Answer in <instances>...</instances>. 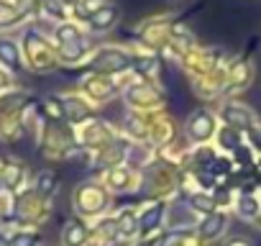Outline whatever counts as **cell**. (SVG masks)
Here are the masks:
<instances>
[{
  "label": "cell",
  "mask_w": 261,
  "mask_h": 246,
  "mask_svg": "<svg viewBox=\"0 0 261 246\" xmlns=\"http://www.w3.org/2000/svg\"><path fill=\"white\" fill-rule=\"evenodd\" d=\"M182 187H185V172L159 157L154 164H149L141 172L139 195L144 200H174L177 195H182Z\"/></svg>",
  "instance_id": "cell-1"
},
{
  "label": "cell",
  "mask_w": 261,
  "mask_h": 246,
  "mask_svg": "<svg viewBox=\"0 0 261 246\" xmlns=\"http://www.w3.org/2000/svg\"><path fill=\"white\" fill-rule=\"evenodd\" d=\"M113 203V195L108 192V187L97 180V177H90L85 182H77L74 190H72V210L77 218H85V220H97L100 215L110 213V205Z\"/></svg>",
  "instance_id": "cell-2"
},
{
  "label": "cell",
  "mask_w": 261,
  "mask_h": 246,
  "mask_svg": "<svg viewBox=\"0 0 261 246\" xmlns=\"http://www.w3.org/2000/svg\"><path fill=\"white\" fill-rule=\"evenodd\" d=\"M123 103L128 110H136V113H159V110H167V92L162 85L156 82H146V80H139L134 75L123 92H120Z\"/></svg>",
  "instance_id": "cell-3"
},
{
  "label": "cell",
  "mask_w": 261,
  "mask_h": 246,
  "mask_svg": "<svg viewBox=\"0 0 261 246\" xmlns=\"http://www.w3.org/2000/svg\"><path fill=\"white\" fill-rule=\"evenodd\" d=\"M118 136H120L118 126H113L110 120L97 118V115H92V118H87L85 123L74 126V141H77V146L85 149V152H90L92 157H95L97 152H102L105 146H110Z\"/></svg>",
  "instance_id": "cell-4"
},
{
  "label": "cell",
  "mask_w": 261,
  "mask_h": 246,
  "mask_svg": "<svg viewBox=\"0 0 261 246\" xmlns=\"http://www.w3.org/2000/svg\"><path fill=\"white\" fill-rule=\"evenodd\" d=\"M87 69L95 75L125 77L134 69V52H128L125 46H95L87 59Z\"/></svg>",
  "instance_id": "cell-5"
},
{
  "label": "cell",
  "mask_w": 261,
  "mask_h": 246,
  "mask_svg": "<svg viewBox=\"0 0 261 246\" xmlns=\"http://www.w3.org/2000/svg\"><path fill=\"white\" fill-rule=\"evenodd\" d=\"M130 80H134V72L125 75V77H110V75L87 72V75L80 80V92L97 108V105H105V103L115 100Z\"/></svg>",
  "instance_id": "cell-6"
},
{
  "label": "cell",
  "mask_w": 261,
  "mask_h": 246,
  "mask_svg": "<svg viewBox=\"0 0 261 246\" xmlns=\"http://www.w3.org/2000/svg\"><path fill=\"white\" fill-rule=\"evenodd\" d=\"M23 49H26V62L31 69L36 72H54L59 67V54H57V44L49 41L41 31L29 29L23 36Z\"/></svg>",
  "instance_id": "cell-7"
},
{
  "label": "cell",
  "mask_w": 261,
  "mask_h": 246,
  "mask_svg": "<svg viewBox=\"0 0 261 246\" xmlns=\"http://www.w3.org/2000/svg\"><path fill=\"white\" fill-rule=\"evenodd\" d=\"M218 113L210 108H197L185 118V126H182V136L187 141V146H202V144H213L215 134H218Z\"/></svg>",
  "instance_id": "cell-8"
},
{
  "label": "cell",
  "mask_w": 261,
  "mask_h": 246,
  "mask_svg": "<svg viewBox=\"0 0 261 246\" xmlns=\"http://www.w3.org/2000/svg\"><path fill=\"white\" fill-rule=\"evenodd\" d=\"M51 218V203L44 200L31 185L16 195V223L18 226H44Z\"/></svg>",
  "instance_id": "cell-9"
},
{
  "label": "cell",
  "mask_w": 261,
  "mask_h": 246,
  "mask_svg": "<svg viewBox=\"0 0 261 246\" xmlns=\"http://www.w3.org/2000/svg\"><path fill=\"white\" fill-rule=\"evenodd\" d=\"M172 200H144L139 208V238H156L167 228Z\"/></svg>",
  "instance_id": "cell-10"
},
{
  "label": "cell",
  "mask_w": 261,
  "mask_h": 246,
  "mask_svg": "<svg viewBox=\"0 0 261 246\" xmlns=\"http://www.w3.org/2000/svg\"><path fill=\"white\" fill-rule=\"evenodd\" d=\"M177 136H179V126H177V120L169 110H159V113L149 115V144L156 152L174 146Z\"/></svg>",
  "instance_id": "cell-11"
},
{
  "label": "cell",
  "mask_w": 261,
  "mask_h": 246,
  "mask_svg": "<svg viewBox=\"0 0 261 246\" xmlns=\"http://www.w3.org/2000/svg\"><path fill=\"white\" fill-rule=\"evenodd\" d=\"M97 180L108 187L110 195H134L141 187V172L130 169L128 164H115L97 175Z\"/></svg>",
  "instance_id": "cell-12"
},
{
  "label": "cell",
  "mask_w": 261,
  "mask_h": 246,
  "mask_svg": "<svg viewBox=\"0 0 261 246\" xmlns=\"http://www.w3.org/2000/svg\"><path fill=\"white\" fill-rule=\"evenodd\" d=\"M218 113V120L223 123V126H230V129H238L241 134H246L251 126H256L258 118H256V110L248 108L246 103L230 97V100H223L220 108L215 110Z\"/></svg>",
  "instance_id": "cell-13"
},
{
  "label": "cell",
  "mask_w": 261,
  "mask_h": 246,
  "mask_svg": "<svg viewBox=\"0 0 261 246\" xmlns=\"http://www.w3.org/2000/svg\"><path fill=\"white\" fill-rule=\"evenodd\" d=\"M169 26H172V21H167V18H146L136 29L139 44L146 52H154V54L162 57V52L169 46Z\"/></svg>",
  "instance_id": "cell-14"
},
{
  "label": "cell",
  "mask_w": 261,
  "mask_h": 246,
  "mask_svg": "<svg viewBox=\"0 0 261 246\" xmlns=\"http://www.w3.org/2000/svg\"><path fill=\"white\" fill-rule=\"evenodd\" d=\"M118 21H120V8L115 3H97V6L90 8V13L85 18V26H87L90 34L102 36V34H110L118 26Z\"/></svg>",
  "instance_id": "cell-15"
},
{
  "label": "cell",
  "mask_w": 261,
  "mask_h": 246,
  "mask_svg": "<svg viewBox=\"0 0 261 246\" xmlns=\"http://www.w3.org/2000/svg\"><path fill=\"white\" fill-rule=\"evenodd\" d=\"M228 228H230V213H228V210H215V213H210V215L197 218V223H195L197 236H200L207 246L215 243V241H220V238L228 233Z\"/></svg>",
  "instance_id": "cell-16"
},
{
  "label": "cell",
  "mask_w": 261,
  "mask_h": 246,
  "mask_svg": "<svg viewBox=\"0 0 261 246\" xmlns=\"http://www.w3.org/2000/svg\"><path fill=\"white\" fill-rule=\"evenodd\" d=\"M256 77V69H253V62L246 59V57H238L233 62H228V82H225V95H238L243 90L251 87Z\"/></svg>",
  "instance_id": "cell-17"
},
{
  "label": "cell",
  "mask_w": 261,
  "mask_h": 246,
  "mask_svg": "<svg viewBox=\"0 0 261 246\" xmlns=\"http://www.w3.org/2000/svg\"><path fill=\"white\" fill-rule=\"evenodd\" d=\"M62 103H64V120L69 123L72 129L95 115V105H92L80 90L64 92V95H62Z\"/></svg>",
  "instance_id": "cell-18"
},
{
  "label": "cell",
  "mask_w": 261,
  "mask_h": 246,
  "mask_svg": "<svg viewBox=\"0 0 261 246\" xmlns=\"http://www.w3.org/2000/svg\"><path fill=\"white\" fill-rule=\"evenodd\" d=\"M128 146H130V141H128L125 136H118L110 146H105L102 152H97V154L92 157L90 169H95V172L100 175V172H105V169H110V167H115V164H125Z\"/></svg>",
  "instance_id": "cell-19"
},
{
  "label": "cell",
  "mask_w": 261,
  "mask_h": 246,
  "mask_svg": "<svg viewBox=\"0 0 261 246\" xmlns=\"http://www.w3.org/2000/svg\"><path fill=\"white\" fill-rule=\"evenodd\" d=\"M149 115H151V113L128 110V113L123 115V123L118 126L120 136H125L128 141H134V144H144V141H149Z\"/></svg>",
  "instance_id": "cell-20"
},
{
  "label": "cell",
  "mask_w": 261,
  "mask_h": 246,
  "mask_svg": "<svg viewBox=\"0 0 261 246\" xmlns=\"http://www.w3.org/2000/svg\"><path fill=\"white\" fill-rule=\"evenodd\" d=\"M134 72L139 80H146V82H162V57L154 54V52H134Z\"/></svg>",
  "instance_id": "cell-21"
},
{
  "label": "cell",
  "mask_w": 261,
  "mask_h": 246,
  "mask_svg": "<svg viewBox=\"0 0 261 246\" xmlns=\"http://www.w3.org/2000/svg\"><path fill=\"white\" fill-rule=\"evenodd\" d=\"M118 231H120V243H134L139 238V205H123L115 210Z\"/></svg>",
  "instance_id": "cell-22"
},
{
  "label": "cell",
  "mask_w": 261,
  "mask_h": 246,
  "mask_svg": "<svg viewBox=\"0 0 261 246\" xmlns=\"http://www.w3.org/2000/svg\"><path fill=\"white\" fill-rule=\"evenodd\" d=\"M95 52L90 36L85 39H77V41H69V44H57V54H59V64H80V62H87L90 54Z\"/></svg>",
  "instance_id": "cell-23"
},
{
  "label": "cell",
  "mask_w": 261,
  "mask_h": 246,
  "mask_svg": "<svg viewBox=\"0 0 261 246\" xmlns=\"http://www.w3.org/2000/svg\"><path fill=\"white\" fill-rule=\"evenodd\" d=\"M159 159V152L149 144V141H144V144H134L130 141V146H128V154H125V164L130 167V169H136V172H144L149 164H154Z\"/></svg>",
  "instance_id": "cell-24"
},
{
  "label": "cell",
  "mask_w": 261,
  "mask_h": 246,
  "mask_svg": "<svg viewBox=\"0 0 261 246\" xmlns=\"http://www.w3.org/2000/svg\"><path fill=\"white\" fill-rule=\"evenodd\" d=\"M23 187H29V169L23 162H6L3 164V190L11 195H18Z\"/></svg>",
  "instance_id": "cell-25"
},
{
  "label": "cell",
  "mask_w": 261,
  "mask_h": 246,
  "mask_svg": "<svg viewBox=\"0 0 261 246\" xmlns=\"http://www.w3.org/2000/svg\"><path fill=\"white\" fill-rule=\"evenodd\" d=\"M87 238H90V220L74 215V218H69V220L64 223L59 243H62V246H85Z\"/></svg>",
  "instance_id": "cell-26"
},
{
  "label": "cell",
  "mask_w": 261,
  "mask_h": 246,
  "mask_svg": "<svg viewBox=\"0 0 261 246\" xmlns=\"http://www.w3.org/2000/svg\"><path fill=\"white\" fill-rule=\"evenodd\" d=\"M230 213L238 215L246 223H256V218L261 213V198H258V192H238L236 205H233Z\"/></svg>",
  "instance_id": "cell-27"
},
{
  "label": "cell",
  "mask_w": 261,
  "mask_h": 246,
  "mask_svg": "<svg viewBox=\"0 0 261 246\" xmlns=\"http://www.w3.org/2000/svg\"><path fill=\"white\" fill-rule=\"evenodd\" d=\"M246 144V139H243V134L238 131V129H230V126H218V134H215V139H213V146L220 152V154H233L236 149H241Z\"/></svg>",
  "instance_id": "cell-28"
},
{
  "label": "cell",
  "mask_w": 261,
  "mask_h": 246,
  "mask_svg": "<svg viewBox=\"0 0 261 246\" xmlns=\"http://www.w3.org/2000/svg\"><path fill=\"white\" fill-rule=\"evenodd\" d=\"M182 198H185V203H187V208L197 215V218H202V215H210V213H215L218 210V205H215V200H213V192H202V190H187V192H182Z\"/></svg>",
  "instance_id": "cell-29"
},
{
  "label": "cell",
  "mask_w": 261,
  "mask_h": 246,
  "mask_svg": "<svg viewBox=\"0 0 261 246\" xmlns=\"http://www.w3.org/2000/svg\"><path fill=\"white\" fill-rule=\"evenodd\" d=\"M31 187H34L44 200L51 203V198L59 192V177H57L54 169H39V172L34 175V180H31Z\"/></svg>",
  "instance_id": "cell-30"
},
{
  "label": "cell",
  "mask_w": 261,
  "mask_h": 246,
  "mask_svg": "<svg viewBox=\"0 0 261 246\" xmlns=\"http://www.w3.org/2000/svg\"><path fill=\"white\" fill-rule=\"evenodd\" d=\"M90 231H92V233H97L100 238L110 241L113 246H115V243H120V231H118L115 213H105V215H100L97 220H92V223H90Z\"/></svg>",
  "instance_id": "cell-31"
},
{
  "label": "cell",
  "mask_w": 261,
  "mask_h": 246,
  "mask_svg": "<svg viewBox=\"0 0 261 246\" xmlns=\"http://www.w3.org/2000/svg\"><path fill=\"white\" fill-rule=\"evenodd\" d=\"M85 29L80 21H62L54 26V44H69V41H77V39H85Z\"/></svg>",
  "instance_id": "cell-32"
},
{
  "label": "cell",
  "mask_w": 261,
  "mask_h": 246,
  "mask_svg": "<svg viewBox=\"0 0 261 246\" xmlns=\"http://www.w3.org/2000/svg\"><path fill=\"white\" fill-rule=\"evenodd\" d=\"M41 113L49 123H67L64 120V103H62V95H46L44 103H41Z\"/></svg>",
  "instance_id": "cell-33"
},
{
  "label": "cell",
  "mask_w": 261,
  "mask_h": 246,
  "mask_svg": "<svg viewBox=\"0 0 261 246\" xmlns=\"http://www.w3.org/2000/svg\"><path fill=\"white\" fill-rule=\"evenodd\" d=\"M0 64L8 69H21V49L13 39H0Z\"/></svg>",
  "instance_id": "cell-34"
},
{
  "label": "cell",
  "mask_w": 261,
  "mask_h": 246,
  "mask_svg": "<svg viewBox=\"0 0 261 246\" xmlns=\"http://www.w3.org/2000/svg\"><path fill=\"white\" fill-rule=\"evenodd\" d=\"M187 231H190V228H182V226H167V228L154 238V246H182Z\"/></svg>",
  "instance_id": "cell-35"
},
{
  "label": "cell",
  "mask_w": 261,
  "mask_h": 246,
  "mask_svg": "<svg viewBox=\"0 0 261 246\" xmlns=\"http://www.w3.org/2000/svg\"><path fill=\"white\" fill-rule=\"evenodd\" d=\"M236 198H238V192L230 187V185H225V182H220L215 190H213V200H215V205H218V210H233V205H236Z\"/></svg>",
  "instance_id": "cell-36"
},
{
  "label": "cell",
  "mask_w": 261,
  "mask_h": 246,
  "mask_svg": "<svg viewBox=\"0 0 261 246\" xmlns=\"http://www.w3.org/2000/svg\"><path fill=\"white\" fill-rule=\"evenodd\" d=\"M21 18H23V11L16 3H6V0H0V29H11Z\"/></svg>",
  "instance_id": "cell-37"
},
{
  "label": "cell",
  "mask_w": 261,
  "mask_h": 246,
  "mask_svg": "<svg viewBox=\"0 0 261 246\" xmlns=\"http://www.w3.org/2000/svg\"><path fill=\"white\" fill-rule=\"evenodd\" d=\"M11 246H41V233L34 228H18L11 236Z\"/></svg>",
  "instance_id": "cell-38"
},
{
  "label": "cell",
  "mask_w": 261,
  "mask_h": 246,
  "mask_svg": "<svg viewBox=\"0 0 261 246\" xmlns=\"http://www.w3.org/2000/svg\"><path fill=\"white\" fill-rule=\"evenodd\" d=\"M243 139H246V144H248V149L256 154V157H261V123H256V126H251L246 134H243Z\"/></svg>",
  "instance_id": "cell-39"
},
{
  "label": "cell",
  "mask_w": 261,
  "mask_h": 246,
  "mask_svg": "<svg viewBox=\"0 0 261 246\" xmlns=\"http://www.w3.org/2000/svg\"><path fill=\"white\" fill-rule=\"evenodd\" d=\"M182 246H207V243L197 236V231H195V228H190V231H187V236H185V241H182Z\"/></svg>",
  "instance_id": "cell-40"
},
{
  "label": "cell",
  "mask_w": 261,
  "mask_h": 246,
  "mask_svg": "<svg viewBox=\"0 0 261 246\" xmlns=\"http://www.w3.org/2000/svg\"><path fill=\"white\" fill-rule=\"evenodd\" d=\"M223 246H253V241L248 238V236H230V238H225L223 241Z\"/></svg>",
  "instance_id": "cell-41"
},
{
  "label": "cell",
  "mask_w": 261,
  "mask_h": 246,
  "mask_svg": "<svg viewBox=\"0 0 261 246\" xmlns=\"http://www.w3.org/2000/svg\"><path fill=\"white\" fill-rule=\"evenodd\" d=\"M85 246H113V243H110V241H105V238H100L97 233H92V231H90V238H87V243H85Z\"/></svg>",
  "instance_id": "cell-42"
},
{
  "label": "cell",
  "mask_w": 261,
  "mask_h": 246,
  "mask_svg": "<svg viewBox=\"0 0 261 246\" xmlns=\"http://www.w3.org/2000/svg\"><path fill=\"white\" fill-rule=\"evenodd\" d=\"M130 246H154V238H136Z\"/></svg>",
  "instance_id": "cell-43"
},
{
  "label": "cell",
  "mask_w": 261,
  "mask_h": 246,
  "mask_svg": "<svg viewBox=\"0 0 261 246\" xmlns=\"http://www.w3.org/2000/svg\"><path fill=\"white\" fill-rule=\"evenodd\" d=\"M0 246H11V238L6 233H0Z\"/></svg>",
  "instance_id": "cell-44"
},
{
  "label": "cell",
  "mask_w": 261,
  "mask_h": 246,
  "mask_svg": "<svg viewBox=\"0 0 261 246\" xmlns=\"http://www.w3.org/2000/svg\"><path fill=\"white\" fill-rule=\"evenodd\" d=\"M82 3H87V6H97V0H82Z\"/></svg>",
  "instance_id": "cell-45"
},
{
  "label": "cell",
  "mask_w": 261,
  "mask_h": 246,
  "mask_svg": "<svg viewBox=\"0 0 261 246\" xmlns=\"http://www.w3.org/2000/svg\"><path fill=\"white\" fill-rule=\"evenodd\" d=\"M256 226H258V228H261V213H258V218H256Z\"/></svg>",
  "instance_id": "cell-46"
},
{
  "label": "cell",
  "mask_w": 261,
  "mask_h": 246,
  "mask_svg": "<svg viewBox=\"0 0 261 246\" xmlns=\"http://www.w3.org/2000/svg\"><path fill=\"white\" fill-rule=\"evenodd\" d=\"M258 198H261V187H258Z\"/></svg>",
  "instance_id": "cell-47"
}]
</instances>
